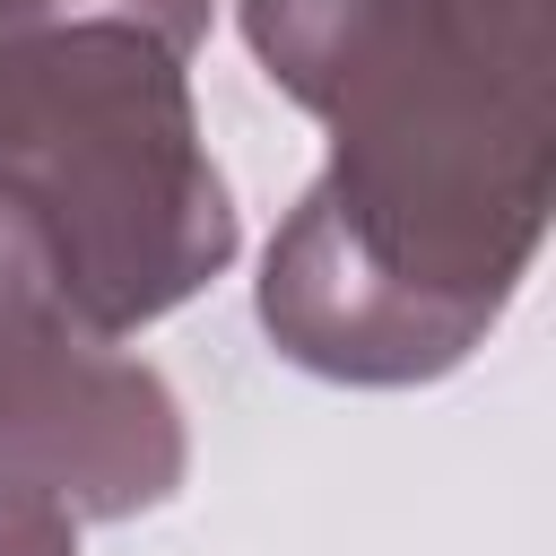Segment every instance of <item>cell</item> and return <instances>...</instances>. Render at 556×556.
Returning a JSON list of instances; mask_svg holds the SVG:
<instances>
[{
	"label": "cell",
	"instance_id": "cell-1",
	"mask_svg": "<svg viewBox=\"0 0 556 556\" xmlns=\"http://www.w3.org/2000/svg\"><path fill=\"white\" fill-rule=\"evenodd\" d=\"M330 165L261 261V330L321 382H434L513 304L556 191V0H243Z\"/></svg>",
	"mask_w": 556,
	"mask_h": 556
},
{
	"label": "cell",
	"instance_id": "cell-2",
	"mask_svg": "<svg viewBox=\"0 0 556 556\" xmlns=\"http://www.w3.org/2000/svg\"><path fill=\"white\" fill-rule=\"evenodd\" d=\"M200 35L208 0H0V191L113 339L235 261V200L191 113Z\"/></svg>",
	"mask_w": 556,
	"mask_h": 556
},
{
	"label": "cell",
	"instance_id": "cell-3",
	"mask_svg": "<svg viewBox=\"0 0 556 556\" xmlns=\"http://www.w3.org/2000/svg\"><path fill=\"white\" fill-rule=\"evenodd\" d=\"M191 469L182 408L156 365L78 313L35 217L0 191V486L70 521H130Z\"/></svg>",
	"mask_w": 556,
	"mask_h": 556
},
{
	"label": "cell",
	"instance_id": "cell-4",
	"mask_svg": "<svg viewBox=\"0 0 556 556\" xmlns=\"http://www.w3.org/2000/svg\"><path fill=\"white\" fill-rule=\"evenodd\" d=\"M0 556H78V521L43 495L0 486Z\"/></svg>",
	"mask_w": 556,
	"mask_h": 556
}]
</instances>
